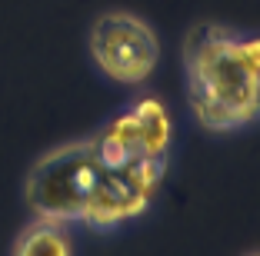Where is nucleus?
Returning a JSON list of instances; mask_svg holds the SVG:
<instances>
[{
    "instance_id": "nucleus-5",
    "label": "nucleus",
    "mask_w": 260,
    "mask_h": 256,
    "mask_svg": "<svg viewBox=\"0 0 260 256\" xmlns=\"http://www.w3.org/2000/svg\"><path fill=\"white\" fill-rule=\"evenodd\" d=\"M10 256H74V226L30 216L10 243Z\"/></svg>"
},
{
    "instance_id": "nucleus-2",
    "label": "nucleus",
    "mask_w": 260,
    "mask_h": 256,
    "mask_svg": "<svg viewBox=\"0 0 260 256\" xmlns=\"http://www.w3.org/2000/svg\"><path fill=\"white\" fill-rule=\"evenodd\" d=\"M184 100L210 136H234L260 123V30L200 20L180 40Z\"/></svg>"
},
{
    "instance_id": "nucleus-6",
    "label": "nucleus",
    "mask_w": 260,
    "mask_h": 256,
    "mask_svg": "<svg viewBox=\"0 0 260 256\" xmlns=\"http://www.w3.org/2000/svg\"><path fill=\"white\" fill-rule=\"evenodd\" d=\"M240 256H260V249H247V253H240Z\"/></svg>"
},
{
    "instance_id": "nucleus-4",
    "label": "nucleus",
    "mask_w": 260,
    "mask_h": 256,
    "mask_svg": "<svg viewBox=\"0 0 260 256\" xmlns=\"http://www.w3.org/2000/svg\"><path fill=\"white\" fill-rule=\"evenodd\" d=\"M87 60L107 83L137 90L160 67V37L134 10H104L87 30Z\"/></svg>"
},
{
    "instance_id": "nucleus-3",
    "label": "nucleus",
    "mask_w": 260,
    "mask_h": 256,
    "mask_svg": "<svg viewBox=\"0 0 260 256\" xmlns=\"http://www.w3.org/2000/svg\"><path fill=\"white\" fill-rule=\"evenodd\" d=\"M100 157L114 166H170L174 120L157 93H137L90 130Z\"/></svg>"
},
{
    "instance_id": "nucleus-1",
    "label": "nucleus",
    "mask_w": 260,
    "mask_h": 256,
    "mask_svg": "<svg viewBox=\"0 0 260 256\" xmlns=\"http://www.w3.org/2000/svg\"><path fill=\"white\" fill-rule=\"evenodd\" d=\"M167 166H114L100 157L93 136L50 147L23 176L30 216L84 226L97 236L117 233L150 213Z\"/></svg>"
}]
</instances>
